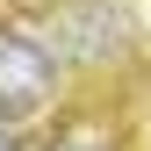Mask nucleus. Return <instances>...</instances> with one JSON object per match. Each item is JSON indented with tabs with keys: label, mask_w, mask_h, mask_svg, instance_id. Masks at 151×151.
Returning <instances> with one entry per match:
<instances>
[{
	"label": "nucleus",
	"mask_w": 151,
	"mask_h": 151,
	"mask_svg": "<svg viewBox=\"0 0 151 151\" xmlns=\"http://www.w3.org/2000/svg\"><path fill=\"white\" fill-rule=\"evenodd\" d=\"M72 72L50 43L36 7H0V122H43L58 115Z\"/></svg>",
	"instance_id": "nucleus-1"
},
{
	"label": "nucleus",
	"mask_w": 151,
	"mask_h": 151,
	"mask_svg": "<svg viewBox=\"0 0 151 151\" xmlns=\"http://www.w3.org/2000/svg\"><path fill=\"white\" fill-rule=\"evenodd\" d=\"M36 14H43L65 72H108V65L129 58V14L115 0H50Z\"/></svg>",
	"instance_id": "nucleus-2"
},
{
	"label": "nucleus",
	"mask_w": 151,
	"mask_h": 151,
	"mask_svg": "<svg viewBox=\"0 0 151 151\" xmlns=\"http://www.w3.org/2000/svg\"><path fill=\"white\" fill-rule=\"evenodd\" d=\"M29 151H129V129L108 115V108H65Z\"/></svg>",
	"instance_id": "nucleus-3"
},
{
	"label": "nucleus",
	"mask_w": 151,
	"mask_h": 151,
	"mask_svg": "<svg viewBox=\"0 0 151 151\" xmlns=\"http://www.w3.org/2000/svg\"><path fill=\"white\" fill-rule=\"evenodd\" d=\"M129 144H137V151H151V108H144L137 122H129Z\"/></svg>",
	"instance_id": "nucleus-4"
},
{
	"label": "nucleus",
	"mask_w": 151,
	"mask_h": 151,
	"mask_svg": "<svg viewBox=\"0 0 151 151\" xmlns=\"http://www.w3.org/2000/svg\"><path fill=\"white\" fill-rule=\"evenodd\" d=\"M0 151H29V144H22V129H14V122H0Z\"/></svg>",
	"instance_id": "nucleus-5"
},
{
	"label": "nucleus",
	"mask_w": 151,
	"mask_h": 151,
	"mask_svg": "<svg viewBox=\"0 0 151 151\" xmlns=\"http://www.w3.org/2000/svg\"><path fill=\"white\" fill-rule=\"evenodd\" d=\"M0 7H50V0H0Z\"/></svg>",
	"instance_id": "nucleus-6"
}]
</instances>
